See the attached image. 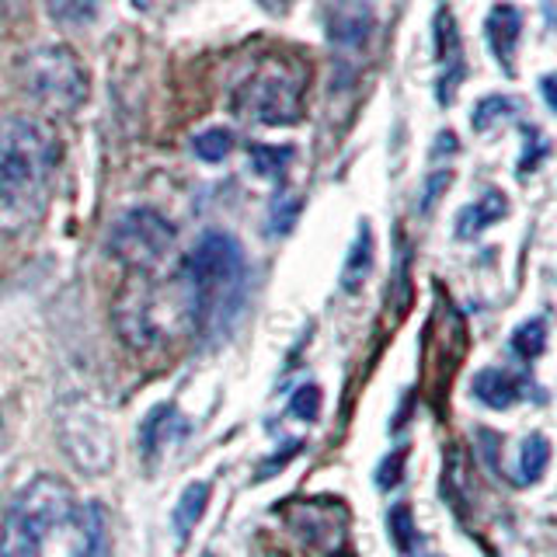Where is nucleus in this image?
<instances>
[{
    "label": "nucleus",
    "instance_id": "8",
    "mask_svg": "<svg viewBox=\"0 0 557 557\" xmlns=\"http://www.w3.org/2000/svg\"><path fill=\"white\" fill-rule=\"evenodd\" d=\"M487 42H492L495 60L505 63V70L512 74V60H516V46H519V32H522V14L512 4H498L487 14Z\"/></svg>",
    "mask_w": 557,
    "mask_h": 557
},
{
    "label": "nucleus",
    "instance_id": "4",
    "mask_svg": "<svg viewBox=\"0 0 557 557\" xmlns=\"http://www.w3.org/2000/svg\"><path fill=\"white\" fill-rule=\"evenodd\" d=\"M22 87L32 101H39L49 112L77 109L87 95V74L74 49L66 46H42L32 49L22 60Z\"/></svg>",
    "mask_w": 557,
    "mask_h": 557
},
{
    "label": "nucleus",
    "instance_id": "12",
    "mask_svg": "<svg viewBox=\"0 0 557 557\" xmlns=\"http://www.w3.org/2000/svg\"><path fill=\"white\" fill-rule=\"evenodd\" d=\"M182 418L178 411H174L171 405H157L150 414H147V422L144 429H139V446H144V457L147 460H157V453H161L168 446V435L171 432H182Z\"/></svg>",
    "mask_w": 557,
    "mask_h": 557
},
{
    "label": "nucleus",
    "instance_id": "9",
    "mask_svg": "<svg viewBox=\"0 0 557 557\" xmlns=\"http://www.w3.org/2000/svg\"><path fill=\"white\" fill-rule=\"evenodd\" d=\"M470 394H474L484 408L505 411V408H512L516 400L522 397V387H519L516 376L502 373V370H481L474 376V383H470Z\"/></svg>",
    "mask_w": 557,
    "mask_h": 557
},
{
    "label": "nucleus",
    "instance_id": "22",
    "mask_svg": "<svg viewBox=\"0 0 557 557\" xmlns=\"http://www.w3.org/2000/svg\"><path fill=\"white\" fill-rule=\"evenodd\" d=\"M202 557H213V554H202Z\"/></svg>",
    "mask_w": 557,
    "mask_h": 557
},
{
    "label": "nucleus",
    "instance_id": "15",
    "mask_svg": "<svg viewBox=\"0 0 557 557\" xmlns=\"http://www.w3.org/2000/svg\"><path fill=\"white\" fill-rule=\"evenodd\" d=\"M544 348H547V324L544 318H533L527 324H519L516 327V335H512V352L519 359H536V356H544Z\"/></svg>",
    "mask_w": 557,
    "mask_h": 557
},
{
    "label": "nucleus",
    "instance_id": "14",
    "mask_svg": "<svg viewBox=\"0 0 557 557\" xmlns=\"http://www.w3.org/2000/svg\"><path fill=\"white\" fill-rule=\"evenodd\" d=\"M547 463H550V443L547 435L533 432L527 443L519 449V484H536L540 478L547 474Z\"/></svg>",
    "mask_w": 557,
    "mask_h": 557
},
{
    "label": "nucleus",
    "instance_id": "5",
    "mask_svg": "<svg viewBox=\"0 0 557 557\" xmlns=\"http://www.w3.org/2000/svg\"><path fill=\"white\" fill-rule=\"evenodd\" d=\"M300 101H304L300 74L289 70L286 63H265L240 84L234 109L244 119L261 122V126H286V122H296V115H300Z\"/></svg>",
    "mask_w": 557,
    "mask_h": 557
},
{
    "label": "nucleus",
    "instance_id": "21",
    "mask_svg": "<svg viewBox=\"0 0 557 557\" xmlns=\"http://www.w3.org/2000/svg\"><path fill=\"white\" fill-rule=\"evenodd\" d=\"M289 411L296 414V418H304V422H318V414H321V391L313 387H300L293 394V400H289Z\"/></svg>",
    "mask_w": 557,
    "mask_h": 557
},
{
    "label": "nucleus",
    "instance_id": "13",
    "mask_svg": "<svg viewBox=\"0 0 557 557\" xmlns=\"http://www.w3.org/2000/svg\"><path fill=\"white\" fill-rule=\"evenodd\" d=\"M505 216V196L502 191H487V196L474 206H467L460 220H457V237H478L481 231H487L492 223H498Z\"/></svg>",
    "mask_w": 557,
    "mask_h": 557
},
{
    "label": "nucleus",
    "instance_id": "20",
    "mask_svg": "<svg viewBox=\"0 0 557 557\" xmlns=\"http://www.w3.org/2000/svg\"><path fill=\"white\" fill-rule=\"evenodd\" d=\"M512 112H516L512 98H484L474 112V129H492L502 115H512Z\"/></svg>",
    "mask_w": 557,
    "mask_h": 557
},
{
    "label": "nucleus",
    "instance_id": "6",
    "mask_svg": "<svg viewBox=\"0 0 557 557\" xmlns=\"http://www.w3.org/2000/svg\"><path fill=\"white\" fill-rule=\"evenodd\" d=\"M174 244L171 223L153 213V209H133L126 213L112 231V248L115 255L133 269H153Z\"/></svg>",
    "mask_w": 557,
    "mask_h": 557
},
{
    "label": "nucleus",
    "instance_id": "3",
    "mask_svg": "<svg viewBox=\"0 0 557 557\" xmlns=\"http://www.w3.org/2000/svg\"><path fill=\"white\" fill-rule=\"evenodd\" d=\"M244 283H248V265H244L240 244L223 231H206L188 251L178 275L188 321L199 331H220L231 324L244 304Z\"/></svg>",
    "mask_w": 557,
    "mask_h": 557
},
{
    "label": "nucleus",
    "instance_id": "16",
    "mask_svg": "<svg viewBox=\"0 0 557 557\" xmlns=\"http://www.w3.org/2000/svg\"><path fill=\"white\" fill-rule=\"evenodd\" d=\"M289 157H293V150H289V147H269V144H258V147H251L248 161H251V168L261 174V178H278V174H283V168L289 164Z\"/></svg>",
    "mask_w": 557,
    "mask_h": 557
},
{
    "label": "nucleus",
    "instance_id": "18",
    "mask_svg": "<svg viewBox=\"0 0 557 557\" xmlns=\"http://www.w3.org/2000/svg\"><path fill=\"white\" fill-rule=\"evenodd\" d=\"M231 147H234L231 129H206L191 139V150H196V157H202V161H223V157L231 153Z\"/></svg>",
    "mask_w": 557,
    "mask_h": 557
},
{
    "label": "nucleus",
    "instance_id": "7",
    "mask_svg": "<svg viewBox=\"0 0 557 557\" xmlns=\"http://www.w3.org/2000/svg\"><path fill=\"white\" fill-rule=\"evenodd\" d=\"M435 32H440V66H443V77H440V101L449 104L453 95H457V84L463 77V49H460V35H457V22H453L449 11H440L435 17Z\"/></svg>",
    "mask_w": 557,
    "mask_h": 557
},
{
    "label": "nucleus",
    "instance_id": "19",
    "mask_svg": "<svg viewBox=\"0 0 557 557\" xmlns=\"http://www.w3.org/2000/svg\"><path fill=\"white\" fill-rule=\"evenodd\" d=\"M387 527H391V536H394V544L400 554H408L414 550V522H411V512H408V505H397V509L391 512L387 519Z\"/></svg>",
    "mask_w": 557,
    "mask_h": 557
},
{
    "label": "nucleus",
    "instance_id": "2",
    "mask_svg": "<svg viewBox=\"0 0 557 557\" xmlns=\"http://www.w3.org/2000/svg\"><path fill=\"white\" fill-rule=\"evenodd\" d=\"M60 147L35 119L0 122V223L17 231L46 209Z\"/></svg>",
    "mask_w": 557,
    "mask_h": 557
},
{
    "label": "nucleus",
    "instance_id": "1",
    "mask_svg": "<svg viewBox=\"0 0 557 557\" xmlns=\"http://www.w3.org/2000/svg\"><path fill=\"white\" fill-rule=\"evenodd\" d=\"M0 557H104V519L60 478L28 481L4 516Z\"/></svg>",
    "mask_w": 557,
    "mask_h": 557
},
{
    "label": "nucleus",
    "instance_id": "17",
    "mask_svg": "<svg viewBox=\"0 0 557 557\" xmlns=\"http://www.w3.org/2000/svg\"><path fill=\"white\" fill-rule=\"evenodd\" d=\"M46 8L63 25H84L98 14V0H46Z\"/></svg>",
    "mask_w": 557,
    "mask_h": 557
},
{
    "label": "nucleus",
    "instance_id": "11",
    "mask_svg": "<svg viewBox=\"0 0 557 557\" xmlns=\"http://www.w3.org/2000/svg\"><path fill=\"white\" fill-rule=\"evenodd\" d=\"M206 505H209V484L206 481H196L188 484L178 505H174L171 512V527H174V536H178V544H185V540L191 536V530L199 527V519L206 516Z\"/></svg>",
    "mask_w": 557,
    "mask_h": 557
},
{
    "label": "nucleus",
    "instance_id": "10",
    "mask_svg": "<svg viewBox=\"0 0 557 557\" xmlns=\"http://www.w3.org/2000/svg\"><path fill=\"white\" fill-rule=\"evenodd\" d=\"M370 272H373V231H370V223H362L356 240H352V251H348V258H345L342 289L359 293L366 278H370Z\"/></svg>",
    "mask_w": 557,
    "mask_h": 557
}]
</instances>
